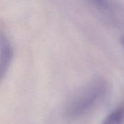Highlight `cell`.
Wrapping results in <instances>:
<instances>
[{
	"mask_svg": "<svg viewBox=\"0 0 124 124\" xmlns=\"http://www.w3.org/2000/svg\"><path fill=\"white\" fill-rule=\"evenodd\" d=\"M12 55V44L4 26L0 24V84L10 67Z\"/></svg>",
	"mask_w": 124,
	"mask_h": 124,
	"instance_id": "7a4b0ae2",
	"label": "cell"
},
{
	"mask_svg": "<svg viewBox=\"0 0 124 124\" xmlns=\"http://www.w3.org/2000/svg\"><path fill=\"white\" fill-rule=\"evenodd\" d=\"M108 84L103 79H97L90 83L70 101L66 113L70 118H78L91 112L105 97Z\"/></svg>",
	"mask_w": 124,
	"mask_h": 124,
	"instance_id": "6da1fadb",
	"label": "cell"
},
{
	"mask_svg": "<svg viewBox=\"0 0 124 124\" xmlns=\"http://www.w3.org/2000/svg\"><path fill=\"white\" fill-rule=\"evenodd\" d=\"M92 3L96 5L97 7L101 9H107L108 8V2L107 0H89Z\"/></svg>",
	"mask_w": 124,
	"mask_h": 124,
	"instance_id": "277c9868",
	"label": "cell"
},
{
	"mask_svg": "<svg viewBox=\"0 0 124 124\" xmlns=\"http://www.w3.org/2000/svg\"><path fill=\"white\" fill-rule=\"evenodd\" d=\"M101 124H124V102L111 112Z\"/></svg>",
	"mask_w": 124,
	"mask_h": 124,
	"instance_id": "3957f363",
	"label": "cell"
}]
</instances>
